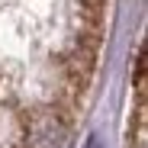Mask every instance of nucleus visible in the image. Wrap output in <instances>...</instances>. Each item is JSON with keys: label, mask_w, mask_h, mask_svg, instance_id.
Returning a JSON list of instances; mask_svg holds the SVG:
<instances>
[]
</instances>
